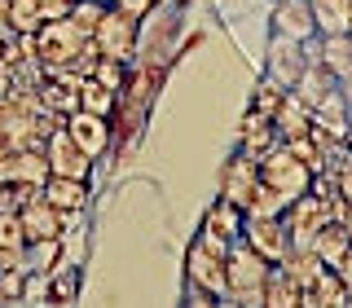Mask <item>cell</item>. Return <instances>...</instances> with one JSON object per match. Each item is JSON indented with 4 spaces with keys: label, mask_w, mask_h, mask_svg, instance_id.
Returning a JSON list of instances; mask_svg holds the SVG:
<instances>
[{
    "label": "cell",
    "mask_w": 352,
    "mask_h": 308,
    "mask_svg": "<svg viewBox=\"0 0 352 308\" xmlns=\"http://www.w3.org/2000/svg\"><path fill=\"white\" fill-rule=\"evenodd\" d=\"M317 62H322L335 80H352V31H344V36H326L322 40V58Z\"/></svg>",
    "instance_id": "21"
},
{
    "label": "cell",
    "mask_w": 352,
    "mask_h": 308,
    "mask_svg": "<svg viewBox=\"0 0 352 308\" xmlns=\"http://www.w3.org/2000/svg\"><path fill=\"white\" fill-rule=\"evenodd\" d=\"M44 154H49L53 176H75V181H84V176H88V163H93V154H88L80 141L71 137V128H66V124H58V128L49 132Z\"/></svg>",
    "instance_id": "4"
},
{
    "label": "cell",
    "mask_w": 352,
    "mask_h": 308,
    "mask_svg": "<svg viewBox=\"0 0 352 308\" xmlns=\"http://www.w3.org/2000/svg\"><path fill=\"white\" fill-rule=\"evenodd\" d=\"M185 278L190 286H203V291L212 295H229V269H225V256L212 251L203 238L190 247V256H185Z\"/></svg>",
    "instance_id": "5"
},
{
    "label": "cell",
    "mask_w": 352,
    "mask_h": 308,
    "mask_svg": "<svg viewBox=\"0 0 352 308\" xmlns=\"http://www.w3.org/2000/svg\"><path fill=\"white\" fill-rule=\"evenodd\" d=\"M273 18H278V36H291V40H300V44L317 31L313 0H282Z\"/></svg>",
    "instance_id": "12"
},
{
    "label": "cell",
    "mask_w": 352,
    "mask_h": 308,
    "mask_svg": "<svg viewBox=\"0 0 352 308\" xmlns=\"http://www.w3.org/2000/svg\"><path fill=\"white\" fill-rule=\"evenodd\" d=\"M247 242L260 251L269 264H282L286 251L295 247L291 229H286V216H247Z\"/></svg>",
    "instance_id": "6"
},
{
    "label": "cell",
    "mask_w": 352,
    "mask_h": 308,
    "mask_svg": "<svg viewBox=\"0 0 352 308\" xmlns=\"http://www.w3.org/2000/svg\"><path fill=\"white\" fill-rule=\"evenodd\" d=\"M304 49H300V40H291V36H273L269 44V80H278L282 88H295L300 84V75H304Z\"/></svg>",
    "instance_id": "9"
},
{
    "label": "cell",
    "mask_w": 352,
    "mask_h": 308,
    "mask_svg": "<svg viewBox=\"0 0 352 308\" xmlns=\"http://www.w3.org/2000/svg\"><path fill=\"white\" fill-rule=\"evenodd\" d=\"M93 80L119 93V88H124V62H115V58H97V66H93Z\"/></svg>",
    "instance_id": "26"
},
{
    "label": "cell",
    "mask_w": 352,
    "mask_h": 308,
    "mask_svg": "<svg viewBox=\"0 0 352 308\" xmlns=\"http://www.w3.org/2000/svg\"><path fill=\"white\" fill-rule=\"evenodd\" d=\"M53 176L49 168V154H44V146L36 150H14V159H9V185H40Z\"/></svg>",
    "instance_id": "13"
},
{
    "label": "cell",
    "mask_w": 352,
    "mask_h": 308,
    "mask_svg": "<svg viewBox=\"0 0 352 308\" xmlns=\"http://www.w3.org/2000/svg\"><path fill=\"white\" fill-rule=\"evenodd\" d=\"M9 159H14V150L0 141V181H5V185H9Z\"/></svg>",
    "instance_id": "29"
},
{
    "label": "cell",
    "mask_w": 352,
    "mask_h": 308,
    "mask_svg": "<svg viewBox=\"0 0 352 308\" xmlns=\"http://www.w3.org/2000/svg\"><path fill=\"white\" fill-rule=\"evenodd\" d=\"M339 278H344V282H348V291H352V247H348V256L339 260Z\"/></svg>",
    "instance_id": "30"
},
{
    "label": "cell",
    "mask_w": 352,
    "mask_h": 308,
    "mask_svg": "<svg viewBox=\"0 0 352 308\" xmlns=\"http://www.w3.org/2000/svg\"><path fill=\"white\" fill-rule=\"evenodd\" d=\"M264 304H269V308H295V304H304V282H295L282 264H278V269H269V282H264Z\"/></svg>",
    "instance_id": "18"
},
{
    "label": "cell",
    "mask_w": 352,
    "mask_h": 308,
    "mask_svg": "<svg viewBox=\"0 0 352 308\" xmlns=\"http://www.w3.org/2000/svg\"><path fill=\"white\" fill-rule=\"evenodd\" d=\"M313 14H317V31H326V36L352 31V0H313Z\"/></svg>",
    "instance_id": "22"
},
{
    "label": "cell",
    "mask_w": 352,
    "mask_h": 308,
    "mask_svg": "<svg viewBox=\"0 0 352 308\" xmlns=\"http://www.w3.org/2000/svg\"><path fill=\"white\" fill-rule=\"evenodd\" d=\"M93 44L102 49V58H115V62H128L132 49H137V18H128L124 9L106 5L102 22L93 31Z\"/></svg>",
    "instance_id": "3"
},
{
    "label": "cell",
    "mask_w": 352,
    "mask_h": 308,
    "mask_svg": "<svg viewBox=\"0 0 352 308\" xmlns=\"http://www.w3.org/2000/svg\"><path fill=\"white\" fill-rule=\"evenodd\" d=\"M344 229H348V234H352V203L344 207Z\"/></svg>",
    "instance_id": "32"
},
{
    "label": "cell",
    "mask_w": 352,
    "mask_h": 308,
    "mask_svg": "<svg viewBox=\"0 0 352 308\" xmlns=\"http://www.w3.org/2000/svg\"><path fill=\"white\" fill-rule=\"evenodd\" d=\"M278 128H273V119H264V115H256V110H251L247 115V124H242V150L251 154V159H264V154H269L273 146H278Z\"/></svg>",
    "instance_id": "19"
},
{
    "label": "cell",
    "mask_w": 352,
    "mask_h": 308,
    "mask_svg": "<svg viewBox=\"0 0 352 308\" xmlns=\"http://www.w3.org/2000/svg\"><path fill=\"white\" fill-rule=\"evenodd\" d=\"M203 229H212V234L238 242L242 234H247V212H242L238 203H229V198H220V203H212V212H207Z\"/></svg>",
    "instance_id": "17"
},
{
    "label": "cell",
    "mask_w": 352,
    "mask_h": 308,
    "mask_svg": "<svg viewBox=\"0 0 352 308\" xmlns=\"http://www.w3.org/2000/svg\"><path fill=\"white\" fill-rule=\"evenodd\" d=\"M348 247H352V234L344 229V220H326V225L313 234V251L330 264V269H339V260L348 256Z\"/></svg>",
    "instance_id": "16"
},
{
    "label": "cell",
    "mask_w": 352,
    "mask_h": 308,
    "mask_svg": "<svg viewBox=\"0 0 352 308\" xmlns=\"http://www.w3.org/2000/svg\"><path fill=\"white\" fill-rule=\"evenodd\" d=\"M225 269H229V295H234L238 304H264V282H269L273 264L264 260L251 242H234V247H229Z\"/></svg>",
    "instance_id": "1"
},
{
    "label": "cell",
    "mask_w": 352,
    "mask_h": 308,
    "mask_svg": "<svg viewBox=\"0 0 352 308\" xmlns=\"http://www.w3.org/2000/svg\"><path fill=\"white\" fill-rule=\"evenodd\" d=\"M44 198H49V203L58 207L66 220H71L84 207L88 190H84V181H75V176H49V181H44Z\"/></svg>",
    "instance_id": "15"
},
{
    "label": "cell",
    "mask_w": 352,
    "mask_h": 308,
    "mask_svg": "<svg viewBox=\"0 0 352 308\" xmlns=\"http://www.w3.org/2000/svg\"><path fill=\"white\" fill-rule=\"evenodd\" d=\"M115 9H124L128 18H137V22H141V18H146L150 9H154V0H115Z\"/></svg>",
    "instance_id": "28"
},
{
    "label": "cell",
    "mask_w": 352,
    "mask_h": 308,
    "mask_svg": "<svg viewBox=\"0 0 352 308\" xmlns=\"http://www.w3.org/2000/svg\"><path fill=\"white\" fill-rule=\"evenodd\" d=\"M80 110H93V115H110V110H115V88L97 84L93 75H88V80H80Z\"/></svg>",
    "instance_id": "24"
},
{
    "label": "cell",
    "mask_w": 352,
    "mask_h": 308,
    "mask_svg": "<svg viewBox=\"0 0 352 308\" xmlns=\"http://www.w3.org/2000/svg\"><path fill=\"white\" fill-rule=\"evenodd\" d=\"M313 176H317V172L308 168V163H304L291 146H286V141H282V146H273V150L260 159V181L269 185V190H278L282 198H291V203H295L300 194L313 190Z\"/></svg>",
    "instance_id": "2"
},
{
    "label": "cell",
    "mask_w": 352,
    "mask_h": 308,
    "mask_svg": "<svg viewBox=\"0 0 352 308\" xmlns=\"http://www.w3.org/2000/svg\"><path fill=\"white\" fill-rule=\"evenodd\" d=\"M335 84H339V80H335V75H330V71H326V66H322V62H317V71H313V66H304V75H300V84H295V88H291V93H295V97H300V102H304V106H313V110H317V106H322V102H326V97H330V93H335Z\"/></svg>",
    "instance_id": "20"
},
{
    "label": "cell",
    "mask_w": 352,
    "mask_h": 308,
    "mask_svg": "<svg viewBox=\"0 0 352 308\" xmlns=\"http://www.w3.org/2000/svg\"><path fill=\"white\" fill-rule=\"evenodd\" d=\"M256 190H260V159H251V154L242 150L225 168V176H220V198H229V203H238L242 212H247V203L256 198Z\"/></svg>",
    "instance_id": "7"
},
{
    "label": "cell",
    "mask_w": 352,
    "mask_h": 308,
    "mask_svg": "<svg viewBox=\"0 0 352 308\" xmlns=\"http://www.w3.org/2000/svg\"><path fill=\"white\" fill-rule=\"evenodd\" d=\"M286 207H291V198H282L278 190H269V185L260 181L256 198L247 203V216H286Z\"/></svg>",
    "instance_id": "25"
},
{
    "label": "cell",
    "mask_w": 352,
    "mask_h": 308,
    "mask_svg": "<svg viewBox=\"0 0 352 308\" xmlns=\"http://www.w3.org/2000/svg\"><path fill=\"white\" fill-rule=\"evenodd\" d=\"M0 31H9V0H0Z\"/></svg>",
    "instance_id": "31"
},
{
    "label": "cell",
    "mask_w": 352,
    "mask_h": 308,
    "mask_svg": "<svg viewBox=\"0 0 352 308\" xmlns=\"http://www.w3.org/2000/svg\"><path fill=\"white\" fill-rule=\"evenodd\" d=\"M18 216H22V229H27V242L62 238V225H66V216H62V212H58V207H53L44 194L27 198V203L18 207Z\"/></svg>",
    "instance_id": "8"
},
{
    "label": "cell",
    "mask_w": 352,
    "mask_h": 308,
    "mask_svg": "<svg viewBox=\"0 0 352 308\" xmlns=\"http://www.w3.org/2000/svg\"><path fill=\"white\" fill-rule=\"evenodd\" d=\"M66 128H71V137L80 141V146L93 154H102L110 146V128H106V115H93V110H75L71 119H66Z\"/></svg>",
    "instance_id": "14"
},
{
    "label": "cell",
    "mask_w": 352,
    "mask_h": 308,
    "mask_svg": "<svg viewBox=\"0 0 352 308\" xmlns=\"http://www.w3.org/2000/svg\"><path fill=\"white\" fill-rule=\"evenodd\" d=\"M304 304H313V308L317 304H322V308H344V304H352V291H348V282L339 278V269L326 264V269L304 286Z\"/></svg>",
    "instance_id": "11"
},
{
    "label": "cell",
    "mask_w": 352,
    "mask_h": 308,
    "mask_svg": "<svg viewBox=\"0 0 352 308\" xmlns=\"http://www.w3.org/2000/svg\"><path fill=\"white\" fill-rule=\"evenodd\" d=\"M40 27H44L40 0H9V31H18V36H36Z\"/></svg>",
    "instance_id": "23"
},
{
    "label": "cell",
    "mask_w": 352,
    "mask_h": 308,
    "mask_svg": "<svg viewBox=\"0 0 352 308\" xmlns=\"http://www.w3.org/2000/svg\"><path fill=\"white\" fill-rule=\"evenodd\" d=\"M40 9H44V22H53V18H71L75 0H40Z\"/></svg>",
    "instance_id": "27"
},
{
    "label": "cell",
    "mask_w": 352,
    "mask_h": 308,
    "mask_svg": "<svg viewBox=\"0 0 352 308\" xmlns=\"http://www.w3.org/2000/svg\"><path fill=\"white\" fill-rule=\"evenodd\" d=\"M313 106H304L300 97L291 93V88H286V97H282V106L273 110V128H278V137L282 141H300V137H308V132H313Z\"/></svg>",
    "instance_id": "10"
}]
</instances>
